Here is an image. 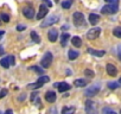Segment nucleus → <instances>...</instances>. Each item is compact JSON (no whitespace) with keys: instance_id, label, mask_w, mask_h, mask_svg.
<instances>
[{"instance_id":"nucleus-1","label":"nucleus","mask_w":121,"mask_h":114,"mask_svg":"<svg viewBox=\"0 0 121 114\" xmlns=\"http://www.w3.org/2000/svg\"><path fill=\"white\" fill-rule=\"evenodd\" d=\"M117 11H119V5L117 4H108V5L103 6L102 10H101V12L103 14H114Z\"/></svg>"},{"instance_id":"nucleus-2","label":"nucleus","mask_w":121,"mask_h":114,"mask_svg":"<svg viewBox=\"0 0 121 114\" xmlns=\"http://www.w3.org/2000/svg\"><path fill=\"white\" fill-rule=\"evenodd\" d=\"M51 63H52V53L48 51L40 61V66L43 67V69H45V68H49L51 66Z\"/></svg>"},{"instance_id":"nucleus-3","label":"nucleus","mask_w":121,"mask_h":114,"mask_svg":"<svg viewBox=\"0 0 121 114\" xmlns=\"http://www.w3.org/2000/svg\"><path fill=\"white\" fill-rule=\"evenodd\" d=\"M100 92V86H90V87H88L87 89H86V93H84V95L86 96H88V97H93V96H95L97 93Z\"/></svg>"},{"instance_id":"nucleus-4","label":"nucleus","mask_w":121,"mask_h":114,"mask_svg":"<svg viewBox=\"0 0 121 114\" xmlns=\"http://www.w3.org/2000/svg\"><path fill=\"white\" fill-rule=\"evenodd\" d=\"M73 20H74V24L76 26H81L84 23V16L81 12H75L73 14Z\"/></svg>"},{"instance_id":"nucleus-5","label":"nucleus","mask_w":121,"mask_h":114,"mask_svg":"<svg viewBox=\"0 0 121 114\" xmlns=\"http://www.w3.org/2000/svg\"><path fill=\"white\" fill-rule=\"evenodd\" d=\"M86 112L88 114H97L96 106H95V103L91 100H87L86 101Z\"/></svg>"},{"instance_id":"nucleus-6","label":"nucleus","mask_w":121,"mask_h":114,"mask_svg":"<svg viewBox=\"0 0 121 114\" xmlns=\"http://www.w3.org/2000/svg\"><path fill=\"white\" fill-rule=\"evenodd\" d=\"M58 22V17L57 16H50V17H48L46 19H44V22L42 23V27H46V26H51V25H53L55 23H57Z\"/></svg>"},{"instance_id":"nucleus-7","label":"nucleus","mask_w":121,"mask_h":114,"mask_svg":"<svg viewBox=\"0 0 121 114\" xmlns=\"http://www.w3.org/2000/svg\"><path fill=\"white\" fill-rule=\"evenodd\" d=\"M100 33H101V29H100V27L90 29V30L88 31V33H87V38H88V39H90V40H93V39L97 38V37L100 36Z\"/></svg>"},{"instance_id":"nucleus-8","label":"nucleus","mask_w":121,"mask_h":114,"mask_svg":"<svg viewBox=\"0 0 121 114\" xmlns=\"http://www.w3.org/2000/svg\"><path fill=\"white\" fill-rule=\"evenodd\" d=\"M48 38H49L50 42L55 43L58 38V30L57 29H50L49 32H48Z\"/></svg>"},{"instance_id":"nucleus-9","label":"nucleus","mask_w":121,"mask_h":114,"mask_svg":"<svg viewBox=\"0 0 121 114\" xmlns=\"http://www.w3.org/2000/svg\"><path fill=\"white\" fill-rule=\"evenodd\" d=\"M48 7L45 6V5H40V7H39V10H38V14H37V19H43L46 14H48Z\"/></svg>"},{"instance_id":"nucleus-10","label":"nucleus","mask_w":121,"mask_h":114,"mask_svg":"<svg viewBox=\"0 0 121 114\" xmlns=\"http://www.w3.org/2000/svg\"><path fill=\"white\" fill-rule=\"evenodd\" d=\"M23 14H24L25 18L32 19V18L35 17V10H33L32 7H25V9L23 10Z\"/></svg>"},{"instance_id":"nucleus-11","label":"nucleus","mask_w":121,"mask_h":114,"mask_svg":"<svg viewBox=\"0 0 121 114\" xmlns=\"http://www.w3.org/2000/svg\"><path fill=\"white\" fill-rule=\"evenodd\" d=\"M106 70H107V73H108L109 76H115V75L117 74L116 67H115L114 64H110V63H108V64L106 66Z\"/></svg>"},{"instance_id":"nucleus-12","label":"nucleus","mask_w":121,"mask_h":114,"mask_svg":"<svg viewBox=\"0 0 121 114\" xmlns=\"http://www.w3.org/2000/svg\"><path fill=\"white\" fill-rule=\"evenodd\" d=\"M99 22H100V16H99V14H95V13L89 14V23H90L93 26H95Z\"/></svg>"},{"instance_id":"nucleus-13","label":"nucleus","mask_w":121,"mask_h":114,"mask_svg":"<svg viewBox=\"0 0 121 114\" xmlns=\"http://www.w3.org/2000/svg\"><path fill=\"white\" fill-rule=\"evenodd\" d=\"M45 100L48 101V102H50V103H53L55 101H56V94L53 93V92H46V94H45Z\"/></svg>"},{"instance_id":"nucleus-14","label":"nucleus","mask_w":121,"mask_h":114,"mask_svg":"<svg viewBox=\"0 0 121 114\" xmlns=\"http://www.w3.org/2000/svg\"><path fill=\"white\" fill-rule=\"evenodd\" d=\"M88 52H89L90 55H93V56H96V57H102V56H104V53H106L103 50H94V49H91V48L88 49Z\"/></svg>"},{"instance_id":"nucleus-15","label":"nucleus","mask_w":121,"mask_h":114,"mask_svg":"<svg viewBox=\"0 0 121 114\" xmlns=\"http://www.w3.org/2000/svg\"><path fill=\"white\" fill-rule=\"evenodd\" d=\"M70 88H71V86H70V84H68L67 82H60V83H59V86H58V92L64 93V92H68Z\"/></svg>"},{"instance_id":"nucleus-16","label":"nucleus","mask_w":121,"mask_h":114,"mask_svg":"<svg viewBox=\"0 0 121 114\" xmlns=\"http://www.w3.org/2000/svg\"><path fill=\"white\" fill-rule=\"evenodd\" d=\"M69 38H70V35L69 33H63L62 35V37H60V45L62 46H67V44H68V40H69Z\"/></svg>"},{"instance_id":"nucleus-17","label":"nucleus","mask_w":121,"mask_h":114,"mask_svg":"<svg viewBox=\"0 0 121 114\" xmlns=\"http://www.w3.org/2000/svg\"><path fill=\"white\" fill-rule=\"evenodd\" d=\"M71 43H73V45L76 46V48H80V46L82 45V40H81V38L77 37V36H75V37L71 38Z\"/></svg>"},{"instance_id":"nucleus-18","label":"nucleus","mask_w":121,"mask_h":114,"mask_svg":"<svg viewBox=\"0 0 121 114\" xmlns=\"http://www.w3.org/2000/svg\"><path fill=\"white\" fill-rule=\"evenodd\" d=\"M75 112H76V108L73 107V106H71V107H68V106H67V107H64V108L62 109V114H74Z\"/></svg>"},{"instance_id":"nucleus-19","label":"nucleus","mask_w":121,"mask_h":114,"mask_svg":"<svg viewBox=\"0 0 121 114\" xmlns=\"http://www.w3.org/2000/svg\"><path fill=\"white\" fill-rule=\"evenodd\" d=\"M78 52L77 51H75V50H69V52H68V57H69V60L70 61H74V60H76L77 57H78Z\"/></svg>"},{"instance_id":"nucleus-20","label":"nucleus","mask_w":121,"mask_h":114,"mask_svg":"<svg viewBox=\"0 0 121 114\" xmlns=\"http://www.w3.org/2000/svg\"><path fill=\"white\" fill-rule=\"evenodd\" d=\"M74 84L76 87H86L87 86V81L83 80V79H77V80L74 81Z\"/></svg>"},{"instance_id":"nucleus-21","label":"nucleus","mask_w":121,"mask_h":114,"mask_svg":"<svg viewBox=\"0 0 121 114\" xmlns=\"http://www.w3.org/2000/svg\"><path fill=\"white\" fill-rule=\"evenodd\" d=\"M49 81H50V77H49V76H46V75H43V76H40V77L37 80V82H38V83H40L42 86H43V84H45V83H48Z\"/></svg>"},{"instance_id":"nucleus-22","label":"nucleus","mask_w":121,"mask_h":114,"mask_svg":"<svg viewBox=\"0 0 121 114\" xmlns=\"http://www.w3.org/2000/svg\"><path fill=\"white\" fill-rule=\"evenodd\" d=\"M31 101L33 102V103H36V105H38V103H40V100H39V96H38V94L35 92V93H32V95H31Z\"/></svg>"},{"instance_id":"nucleus-23","label":"nucleus","mask_w":121,"mask_h":114,"mask_svg":"<svg viewBox=\"0 0 121 114\" xmlns=\"http://www.w3.org/2000/svg\"><path fill=\"white\" fill-rule=\"evenodd\" d=\"M71 5H73V0H64V1L62 3V7H63L64 10L70 9V7H71Z\"/></svg>"},{"instance_id":"nucleus-24","label":"nucleus","mask_w":121,"mask_h":114,"mask_svg":"<svg viewBox=\"0 0 121 114\" xmlns=\"http://www.w3.org/2000/svg\"><path fill=\"white\" fill-rule=\"evenodd\" d=\"M31 38H32V40H33L35 43H40V38H39V36L37 35L36 31H32V32H31Z\"/></svg>"},{"instance_id":"nucleus-25","label":"nucleus","mask_w":121,"mask_h":114,"mask_svg":"<svg viewBox=\"0 0 121 114\" xmlns=\"http://www.w3.org/2000/svg\"><path fill=\"white\" fill-rule=\"evenodd\" d=\"M0 64H1V67H4L5 69L10 68V63H9V61H7V57H5V58H1V60H0Z\"/></svg>"},{"instance_id":"nucleus-26","label":"nucleus","mask_w":121,"mask_h":114,"mask_svg":"<svg viewBox=\"0 0 121 114\" xmlns=\"http://www.w3.org/2000/svg\"><path fill=\"white\" fill-rule=\"evenodd\" d=\"M113 33H114L115 37L121 38V27H120V26H119V27H115V29L113 30Z\"/></svg>"},{"instance_id":"nucleus-27","label":"nucleus","mask_w":121,"mask_h":114,"mask_svg":"<svg viewBox=\"0 0 121 114\" xmlns=\"http://www.w3.org/2000/svg\"><path fill=\"white\" fill-rule=\"evenodd\" d=\"M0 19H1L4 23H9L10 22V16L6 14V13H1L0 14Z\"/></svg>"},{"instance_id":"nucleus-28","label":"nucleus","mask_w":121,"mask_h":114,"mask_svg":"<svg viewBox=\"0 0 121 114\" xmlns=\"http://www.w3.org/2000/svg\"><path fill=\"white\" fill-rule=\"evenodd\" d=\"M31 69H32L33 71L38 73V74H43V73H44V69H43V68H39V67H37V66H33V67H31Z\"/></svg>"},{"instance_id":"nucleus-29","label":"nucleus","mask_w":121,"mask_h":114,"mask_svg":"<svg viewBox=\"0 0 121 114\" xmlns=\"http://www.w3.org/2000/svg\"><path fill=\"white\" fill-rule=\"evenodd\" d=\"M27 87H29L30 89H37V88H40V87H42V84H40V83H38V82H35V83L29 84Z\"/></svg>"},{"instance_id":"nucleus-30","label":"nucleus","mask_w":121,"mask_h":114,"mask_svg":"<svg viewBox=\"0 0 121 114\" xmlns=\"http://www.w3.org/2000/svg\"><path fill=\"white\" fill-rule=\"evenodd\" d=\"M108 88L109 89H116L117 87H119V83L117 82H108Z\"/></svg>"},{"instance_id":"nucleus-31","label":"nucleus","mask_w":121,"mask_h":114,"mask_svg":"<svg viewBox=\"0 0 121 114\" xmlns=\"http://www.w3.org/2000/svg\"><path fill=\"white\" fill-rule=\"evenodd\" d=\"M84 75H86V76H88V77H94V76H95L94 71H93V70H90V69H86V70H84Z\"/></svg>"},{"instance_id":"nucleus-32","label":"nucleus","mask_w":121,"mask_h":114,"mask_svg":"<svg viewBox=\"0 0 121 114\" xmlns=\"http://www.w3.org/2000/svg\"><path fill=\"white\" fill-rule=\"evenodd\" d=\"M102 113H103V114H116V113H115L113 109H110V108H103Z\"/></svg>"},{"instance_id":"nucleus-33","label":"nucleus","mask_w":121,"mask_h":114,"mask_svg":"<svg viewBox=\"0 0 121 114\" xmlns=\"http://www.w3.org/2000/svg\"><path fill=\"white\" fill-rule=\"evenodd\" d=\"M7 61H9V63H10V66H14V63H16V61H14V56H9L7 57Z\"/></svg>"},{"instance_id":"nucleus-34","label":"nucleus","mask_w":121,"mask_h":114,"mask_svg":"<svg viewBox=\"0 0 121 114\" xmlns=\"http://www.w3.org/2000/svg\"><path fill=\"white\" fill-rule=\"evenodd\" d=\"M43 5H45L46 7H52V3L50 1V0H42Z\"/></svg>"},{"instance_id":"nucleus-35","label":"nucleus","mask_w":121,"mask_h":114,"mask_svg":"<svg viewBox=\"0 0 121 114\" xmlns=\"http://www.w3.org/2000/svg\"><path fill=\"white\" fill-rule=\"evenodd\" d=\"M6 95H7V89H3L0 92V99H4Z\"/></svg>"},{"instance_id":"nucleus-36","label":"nucleus","mask_w":121,"mask_h":114,"mask_svg":"<svg viewBox=\"0 0 121 114\" xmlns=\"http://www.w3.org/2000/svg\"><path fill=\"white\" fill-rule=\"evenodd\" d=\"M25 29H26L25 25H18V26H17V30H18V31H24Z\"/></svg>"},{"instance_id":"nucleus-37","label":"nucleus","mask_w":121,"mask_h":114,"mask_svg":"<svg viewBox=\"0 0 121 114\" xmlns=\"http://www.w3.org/2000/svg\"><path fill=\"white\" fill-rule=\"evenodd\" d=\"M104 1H107V3H109V4H117L119 0H104Z\"/></svg>"},{"instance_id":"nucleus-38","label":"nucleus","mask_w":121,"mask_h":114,"mask_svg":"<svg viewBox=\"0 0 121 114\" xmlns=\"http://www.w3.org/2000/svg\"><path fill=\"white\" fill-rule=\"evenodd\" d=\"M25 99H26V94H22V96H20L18 100H19V101H24Z\"/></svg>"},{"instance_id":"nucleus-39","label":"nucleus","mask_w":121,"mask_h":114,"mask_svg":"<svg viewBox=\"0 0 121 114\" xmlns=\"http://www.w3.org/2000/svg\"><path fill=\"white\" fill-rule=\"evenodd\" d=\"M50 113H51V114H56V113H57V109H56V108H51V109H50Z\"/></svg>"},{"instance_id":"nucleus-40","label":"nucleus","mask_w":121,"mask_h":114,"mask_svg":"<svg viewBox=\"0 0 121 114\" xmlns=\"http://www.w3.org/2000/svg\"><path fill=\"white\" fill-rule=\"evenodd\" d=\"M5 114H13V110H12V109H7V110L5 112Z\"/></svg>"},{"instance_id":"nucleus-41","label":"nucleus","mask_w":121,"mask_h":114,"mask_svg":"<svg viewBox=\"0 0 121 114\" xmlns=\"http://www.w3.org/2000/svg\"><path fill=\"white\" fill-rule=\"evenodd\" d=\"M68 29H69V26H68V25H63V26H62V30H64V31H65V30H68Z\"/></svg>"},{"instance_id":"nucleus-42","label":"nucleus","mask_w":121,"mask_h":114,"mask_svg":"<svg viewBox=\"0 0 121 114\" xmlns=\"http://www.w3.org/2000/svg\"><path fill=\"white\" fill-rule=\"evenodd\" d=\"M119 57H120V60H121V46H119Z\"/></svg>"},{"instance_id":"nucleus-43","label":"nucleus","mask_w":121,"mask_h":114,"mask_svg":"<svg viewBox=\"0 0 121 114\" xmlns=\"http://www.w3.org/2000/svg\"><path fill=\"white\" fill-rule=\"evenodd\" d=\"M58 86H59V83H58V82H56V83L53 84V87H55V88H58Z\"/></svg>"},{"instance_id":"nucleus-44","label":"nucleus","mask_w":121,"mask_h":114,"mask_svg":"<svg viewBox=\"0 0 121 114\" xmlns=\"http://www.w3.org/2000/svg\"><path fill=\"white\" fill-rule=\"evenodd\" d=\"M0 55H4V49L0 48Z\"/></svg>"},{"instance_id":"nucleus-45","label":"nucleus","mask_w":121,"mask_h":114,"mask_svg":"<svg viewBox=\"0 0 121 114\" xmlns=\"http://www.w3.org/2000/svg\"><path fill=\"white\" fill-rule=\"evenodd\" d=\"M119 83H121V77H120V80H119Z\"/></svg>"},{"instance_id":"nucleus-46","label":"nucleus","mask_w":121,"mask_h":114,"mask_svg":"<svg viewBox=\"0 0 121 114\" xmlns=\"http://www.w3.org/2000/svg\"><path fill=\"white\" fill-rule=\"evenodd\" d=\"M120 114H121V110H120Z\"/></svg>"},{"instance_id":"nucleus-47","label":"nucleus","mask_w":121,"mask_h":114,"mask_svg":"<svg viewBox=\"0 0 121 114\" xmlns=\"http://www.w3.org/2000/svg\"><path fill=\"white\" fill-rule=\"evenodd\" d=\"M0 22H1V20H0Z\"/></svg>"}]
</instances>
